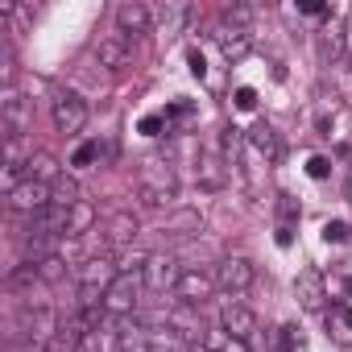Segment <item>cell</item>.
Segmentation results:
<instances>
[{"mask_svg": "<svg viewBox=\"0 0 352 352\" xmlns=\"http://www.w3.org/2000/svg\"><path fill=\"white\" fill-rule=\"evenodd\" d=\"M174 187H179V179H174V166L157 153H149L141 162V204L145 208H166L174 199Z\"/></svg>", "mask_w": 352, "mask_h": 352, "instance_id": "1", "label": "cell"}, {"mask_svg": "<svg viewBox=\"0 0 352 352\" xmlns=\"http://www.w3.org/2000/svg\"><path fill=\"white\" fill-rule=\"evenodd\" d=\"M141 286H145L141 270H120L116 282L104 290V311L108 315H133L137 302H141Z\"/></svg>", "mask_w": 352, "mask_h": 352, "instance_id": "2", "label": "cell"}, {"mask_svg": "<svg viewBox=\"0 0 352 352\" xmlns=\"http://www.w3.org/2000/svg\"><path fill=\"white\" fill-rule=\"evenodd\" d=\"M253 282H257V265L249 257H224L216 265V286L224 294H232V298H241L245 290H253Z\"/></svg>", "mask_w": 352, "mask_h": 352, "instance_id": "3", "label": "cell"}, {"mask_svg": "<svg viewBox=\"0 0 352 352\" xmlns=\"http://www.w3.org/2000/svg\"><path fill=\"white\" fill-rule=\"evenodd\" d=\"M50 204H54L50 183H38V179H21V183L9 191V208H13L17 216H38V212H46Z\"/></svg>", "mask_w": 352, "mask_h": 352, "instance_id": "4", "label": "cell"}, {"mask_svg": "<svg viewBox=\"0 0 352 352\" xmlns=\"http://www.w3.org/2000/svg\"><path fill=\"white\" fill-rule=\"evenodd\" d=\"M30 120H34L30 100L17 96V91H5V100H0V133H5V141L25 137L30 133Z\"/></svg>", "mask_w": 352, "mask_h": 352, "instance_id": "5", "label": "cell"}, {"mask_svg": "<svg viewBox=\"0 0 352 352\" xmlns=\"http://www.w3.org/2000/svg\"><path fill=\"white\" fill-rule=\"evenodd\" d=\"M21 327H25L34 352H46L54 344V331H58V311L54 307H34V311L21 315Z\"/></svg>", "mask_w": 352, "mask_h": 352, "instance_id": "6", "label": "cell"}, {"mask_svg": "<svg viewBox=\"0 0 352 352\" xmlns=\"http://www.w3.org/2000/svg\"><path fill=\"white\" fill-rule=\"evenodd\" d=\"M141 278H145V286H149V290L166 294V290H174V286H179L183 270H179V261H174V257H166V253H149V257H145V270H141Z\"/></svg>", "mask_w": 352, "mask_h": 352, "instance_id": "7", "label": "cell"}, {"mask_svg": "<svg viewBox=\"0 0 352 352\" xmlns=\"http://www.w3.org/2000/svg\"><path fill=\"white\" fill-rule=\"evenodd\" d=\"M294 294H298V307H302V311H327V282H323V274H319L315 265L298 270Z\"/></svg>", "mask_w": 352, "mask_h": 352, "instance_id": "8", "label": "cell"}, {"mask_svg": "<svg viewBox=\"0 0 352 352\" xmlns=\"http://www.w3.org/2000/svg\"><path fill=\"white\" fill-rule=\"evenodd\" d=\"M50 112H54V129H58V133H79V129L87 124V104H83L75 91H58Z\"/></svg>", "mask_w": 352, "mask_h": 352, "instance_id": "9", "label": "cell"}, {"mask_svg": "<svg viewBox=\"0 0 352 352\" xmlns=\"http://www.w3.org/2000/svg\"><path fill=\"white\" fill-rule=\"evenodd\" d=\"M216 286V274H204V270H183L179 286H174V298H179L183 307H199Z\"/></svg>", "mask_w": 352, "mask_h": 352, "instance_id": "10", "label": "cell"}, {"mask_svg": "<svg viewBox=\"0 0 352 352\" xmlns=\"http://www.w3.org/2000/svg\"><path fill=\"white\" fill-rule=\"evenodd\" d=\"M116 274H120V265L112 257H87L79 265V290H108L116 282Z\"/></svg>", "mask_w": 352, "mask_h": 352, "instance_id": "11", "label": "cell"}, {"mask_svg": "<svg viewBox=\"0 0 352 352\" xmlns=\"http://www.w3.org/2000/svg\"><path fill=\"white\" fill-rule=\"evenodd\" d=\"M220 331H228V336H236V340H245L249 344V336L257 331V315L245 307V302H224V311H220Z\"/></svg>", "mask_w": 352, "mask_h": 352, "instance_id": "12", "label": "cell"}, {"mask_svg": "<svg viewBox=\"0 0 352 352\" xmlns=\"http://www.w3.org/2000/svg\"><path fill=\"white\" fill-rule=\"evenodd\" d=\"M96 63H100L108 75L124 71V67H129V38H124V34H108V38H100V42H96Z\"/></svg>", "mask_w": 352, "mask_h": 352, "instance_id": "13", "label": "cell"}, {"mask_svg": "<svg viewBox=\"0 0 352 352\" xmlns=\"http://www.w3.org/2000/svg\"><path fill=\"white\" fill-rule=\"evenodd\" d=\"M216 46H220V54H224L228 63H241V58L253 50V34H249L245 25H220V30H216Z\"/></svg>", "mask_w": 352, "mask_h": 352, "instance_id": "14", "label": "cell"}, {"mask_svg": "<svg viewBox=\"0 0 352 352\" xmlns=\"http://www.w3.org/2000/svg\"><path fill=\"white\" fill-rule=\"evenodd\" d=\"M149 25H153V13L141 5V0H124V5H116V30L129 38H137V34H149Z\"/></svg>", "mask_w": 352, "mask_h": 352, "instance_id": "15", "label": "cell"}, {"mask_svg": "<svg viewBox=\"0 0 352 352\" xmlns=\"http://www.w3.org/2000/svg\"><path fill=\"white\" fill-rule=\"evenodd\" d=\"M245 137H249V149H253V153H257V157H261L265 166H274V162L282 157V141H278V133H274V124H265V120H257V124H253V129H249Z\"/></svg>", "mask_w": 352, "mask_h": 352, "instance_id": "16", "label": "cell"}, {"mask_svg": "<svg viewBox=\"0 0 352 352\" xmlns=\"http://www.w3.org/2000/svg\"><path fill=\"white\" fill-rule=\"evenodd\" d=\"M323 323H327V340L340 344V348H352V307L348 302H331L323 311Z\"/></svg>", "mask_w": 352, "mask_h": 352, "instance_id": "17", "label": "cell"}, {"mask_svg": "<svg viewBox=\"0 0 352 352\" xmlns=\"http://www.w3.org/2000/svg\"><path fill=\"white\" fill-rule=\"evenodd\" d=\"M228 170H232V166H228V157H220V153L208 145V149L199 153V187L220 191V187L228 183Z\"/></svg>", "mask_w": 352, "mask_h": 352, "instance_id": "18", "label": "cell"}, {"mask_svg": "<svg viewBox=\"0 0 352 352\" xmlns=\"http://www.w3.org/2000/svg\"><path fill=\"white\" fill-rule=\"evenodd\" d=\"M344 46H348V34H344L340 21H331V25L323 30V38H319V54H323V63H340V58H344Z\"/></svg>", "mask_w": 352, "mask_h": 352, "instance_id": "19", "label": "cell"}, {"mask_svg": "<svg viewBox=\"0 0 352 352\" xmlns=\"http://www.w3.org/2000/svg\"><path fill=\"white\" fill-rule=\"evenodd\" d=\"M50 195H54V208H75V204H83L79 183H75V179H67V174H58V179H54Z\"/></svg>", "mask_w": 352, "mask_h": 352, "instance_id": "20", "label": "cell"}, {"mask_svg": "<svg viewBox=\"0 0 352 352\" xmlns=\"http://www.w3.org/2000/svg\"><path fill=\"white\" fill-rule=\"evenodd\" d=\"M116 352H153V340L145 336V327H120Z\"/></svg>", "mask_w": 352, "mask_h": 352, "instance_id": "21", "label": "cell"}, {"mask_svg": "<svg viewBox=\"0 0 352 352\" xmlns=\"http://www.w3.org/2000/svg\"><path fill=\"white\" fill-rule=\"evenodd\" d=\"M191 17L187 5H162L157 9V21H162V34H183V21Z\"/></svg>", "mask_w": 352, "mask_h": 352, "instance_id": "22", "label": "cell"}, {"mask_svg": "<svg viewBox=\"0 0 352 352\" xmlns=\"http://www.w3.org/2000/svg\"><path fill=\"white\" fill-rule=\"evenodd\" d=\"M91 224H96V208L83 199V204H75V208H71V228H67V236H83Z\"/></svg>", "mask_w": 352, "mask_h": 352, "instance_id": "23", "label": "cell"}, {"mask_svg": "<svg viewBox=\"0 0 352 352\" xmlns=\"http://www.w3.org/2000/svg\"><path fill=\"white\" fill-rule=\"evenodd\" d=\"M278 352H307V331L298 323H286L278 331Z\"/></svg>", "mask_w": 352, "mask_h": 352, "instance_id": "24", "label": "cell"}, {"mask_svg": "<svg viewBox=\"0 0 352 352\" xmlns=\"http://www.w3.org/2000/svg\"><path fill=\"white\" fill-rule=\"evenodd\" d=\"M34 265H38V278H42V282H58V278L67 274V261H63L58 253H46V257H38Z\"/></svg>", "mask_w": 352, "mask_h": 352, "instance_id": "25", "label": "cell"}, {"mask_svg": "<svg viewBox=\"0 0 352 352\" xmlns=\"http://www.w3.org/2000/svg\"><path fill=\"white\" fill-rule=\"evenodd\" d=\"M204 344H208V348H216V352H249V344H245V340H236V336H228V331H208V336H204Z\"/></svg>", "mask_w": 352, "mask_h": 352, "instance_id": "26", "label": "cell"}, {"mask_svg": "<svg viewBox=\"0 0 352 352\" xmlns=\"http://www.w3.org/2000/svg\"><path fill=\"white\" fill-rule=\"evenodd\" d=\"M25 179H38V183H50V187H54V179H58V162H54V157H34Z\"/></svg>", "mask_w": 352, "mask_h": 352, "instance_id": "27", "label": "cell"}, {"mask_svg": "<svg viewBox=\"0 0 352 352\" xmlns=\"http://www.w3.org/2000/svg\"><path fill=\"white\" fill-rule=\"evenodd\" d=\"M199 228H204L199 212H174V216H170V232H179V236H191V232H199Z\"/></svg>", "mask_w": 352, "mask_h": 352, "instance_id": "28", "label": "cell"}, {"mask_svg": "<svg viewBox=\"0 0 352 352\" xmlns=\"http://www.w3.org/2000/svg\"><path fill=\"white\" fill-rule=\"evenodd\" d=\"M91 162H104V145H100V141H83V145L71 153V166H91Z\"/></svg>", "mask_w": 352, "mask_h": 352, "instance_id": "29", "label": "cell"}, {"mask_svg": "<svg viewBox=\"0 0 352 352\" xmlns=\"http://www.w3.org/2000/svg\"><path fill=\"white\" fill-rule=\"evenodd\" d=\"M129 236H137V220L133 216H116L112 220V232H108V245H124Z\"/></svg>", "mask_w": 352, "mask_h": 352, "instance_id": "30", "label": "cell"}, {"mask_svg": "<svg viewBox=\"0 0 352 352\" xmlns=\"http://www.w3.org/2000/svg\"><path fill=\"white\" fill-rule=\"evenodd\" d=\"M137 133H141V137H162V133H170V124H166V116L153 112V116H141V120H137Z\"/></svg>", "mask_w": 352, "mask_h": 352, "instance_id": "31", "label": "cell"}, {"mask_svg": "<svg viewBox=\"0 0 352 352\" xmlns=\"http://www.w3.org/2000/svg\"><path fill=\"white\" fill-rule=\"evenodd\" d=\"M298 216H302V212H298V199L278 195V224H290V228H294V224H298Z\"/></svg>", "mask_w": 352, "mask_h": 352, "instance_id": "32", "label": "cell"}, {"mask_svg": "<svg viewBox=\"0 0 352 352\" xmlns=\"http://www.w3.org/2000/svg\"><path fill=\"white\" fill-rule=\"evenodd\" d=\"M348 236H352V228H348L344 220H327V224H323V241H327V245H344Z\"/></svg>", "mask_w": 352, "mask_h": 352, "instance_id": "33", "label": "cell"}, {"mask_svg": "<svg viewBox=\"0 0 352 352\" xmlns=\"http://www.w3.org/2000/svg\"><path fill=\"white\" fill-rule=\"evenodd\" d=\"M307 174H311V179H315V183H323V179H327V174H331V162H327L323 153H315V157H307Z\"/></svg>", "mask_w": 352, "mask_h": 352, "instance_id": "34", "label": "cell"}, {"mask_svg": "<svg viewBox=\"0 0 352 352\" xmlns=\"http://www.w3.org/2000/svg\"><path fill=\"white\" fill-rule=\"evenodd\" d=\"M30 282H38V265H21V270L9 274V286H13V290H21V286H30Z\"/></svg>", "mask_w": 352, "mask_h": 352, "instance_id": "35", "label": "cell"}, {"mask_svg": "<svg viewBox=\"0 0 352 352\" xmlns=\"http://www.w3.org/2000/svg\"><path fill=\"white\" fill-rule=\"evenodd\" d=\"M232 104H236L241 112H253V108H257V91H253V87H236V91H232Z\"/></svg>", "mask_w": 352, "mask_h": 352, "instance_id": "36", "label": "cell"}, {"mask_svg": "<svg viewBox=\"0 0 352 352\" xmlns=\"http://www.w3.org/2000/svg\"><path fill=\"white\" fill-rule=\"evenodd\" d=\"M187 67H191V75H195V79H204V75H208V63H204V54H199V50H187Z\"/></svg>", "mask_w": 352, "mask_h": 352, "instance_id": "37", "label": "cell"}, {"mask_svg": "<svg viewBox=\"0 0 352 352\" xmlns=\"http://www.w3.org/2000/svg\"><path fill=\"white\" fill-rule=\"evenodd\" d=\"M274 241H278L282 249H290V241H294V228H290V224H278V236H274Z\"/></svg>", "mask_w": 352, "mask_h": 352, "instance_id": "38", "label": "cell"}, {"mask_svg": "<svg viewBox=\"0 0 352 352\" xmlns=\"http://www.w3.org/2000/svg\"><path fill=\"white\" fill-rule=\"evenodd\" d=\"M298 9H302L307 17H323V13H327V9L319 5V0H302V5H298Z\"/></svg>", "mask_w": 352, "mask_h": 352, "instance_id": "39", "label": "cell"}, {"mask_svg": "<svg viewBox=\"0 0 352 352\" xmlns=\"http://www.w3.org/2000/svg\"><path fill=\"white\" fill-rule=\"evenodd\" d=\"M153 352H183L179 340H153Z\"/></svg>", "mask_w": 352, "mask_h": 352, "instance_id": "40", "label": "cell"}, {"mask_svg": "<svg viewBox=\"0 0 352 352\" xmlns=\"http://www.w3.org/2000/svg\"><path fill=\"white\" fill-rule=\"evenodd\" d=\"M344 294H348V298H352V278H344Z\"/></svg>", "mask_w": 352, "mask_h": 352, "instance_id": "41", "label": "cell"}, {"mask_svg": "<svg viewBox=\"0 0 352 352\" xmlns=\"http://www.w3.org/2000/svg\"><path fill=\"white\" fill-rule=\"evenodd\" d=\"M195 352H216V348H208V344H204V340H199V344H195Z\"/></svg>", "mask_w": 352, "mask_h": 352, "instance_id": "42", "label": "cell"}]
</instances>
